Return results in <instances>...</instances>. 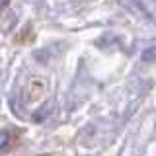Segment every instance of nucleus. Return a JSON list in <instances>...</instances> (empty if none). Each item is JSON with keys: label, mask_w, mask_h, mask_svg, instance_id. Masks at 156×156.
<instances>
[{"label": "nucleus", "mask_w": 156, "mask_h": 156, "mask_svg": "<svg viewBox=\"0 0 156 156\" xmlns=\"http://www.w3.org/2000/svg\"><path fill=\"white\" fill-rule=\"evenodd\" d=\"M123 2L125 4H129V6H133L135 10H136V12H140V14H144V16L146 18H152V16H150V12H148V10H146L144 8V4H143V0H123Z\"/></svg>", "instance_id": "nucleus-1"}, {"label": "nucleus", "mask_w": 156, "mask_h": 156, "mask_svg": "<svg viewBox=\"0 0 156 156\" xmlns=\"http://www.w3.org/2000/svg\"><path fill=\"white\" fill-rule=\"evenodd\" d=\"M8 148H10V133L2 131L0 133V150H8Z\"/></svg>", "instance_id": "nucleus-2"}]
</instances>
